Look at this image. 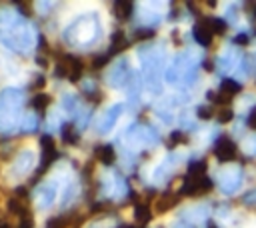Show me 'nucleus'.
<instances>
[{"instance_id": "obj_1", "label": "nucleus", "mask_w": 256, "mask_h": 228, "mask_svg": "<svg viewBox=\"0 0 256 228\" xmlns=\"http://www.w3.org/2000/svg\"><path fill=\"white\" fill-rule=\"evenodd\" d=\"M214 152H216V158L220 162H228V160H234L236 146H234V142L230 138H220L218 144H216V148H214Z\"/></svg>"}, {"instance_id": "obj_2", "label": "nucleus", "mask_w": 256, "mask_h": 228, "mask_svg": "<svg viewBox=\"0 0 256 228\" xmlns=\"http://www.w3.org/2000/svg\"><path fill=\"white\" fill-rule=\"evenodd\" d=\"M212 28H210V18H204L200 22H196L194 26V38L202 44V46H208L212 42Z\"/></svg>"}, {"instance_id": "obj_3", "label": "nucleus", "mask_w": 256, "mask_h": 228, "mask_svg": "<svg viewBox=\"0 0 256 228\" xmlns=\"http://www.w3.org/2000/svg\"><path fill=\"white\" fill-rule=\"evenodd\" d=\"M94 154H96L98 162H102V164H106V166L114 164V160H116L114 148L108 146V144H100V146H96V148H94Z\"/></svg>"}, {"instance_id": "obj_4", "label": "nucleus", "mask_w": 256, "mask_h": 228, "mask_svg": "<svg viewBox=\"0 0 256 228\" xmlns=\"http://www.w3.org/2000/svg\"><path fill=\"white\" fill-rule=\"evenodd\" d=\"M204 172H206V162H192L188 166V180H200L204 178Z\"/></svg>"}, {"instance_id": "obj_5", "label": "nucleus", "mask_w": 256, "mask_h": 228, "mask_svg": "<svg viewBox=\"0 0 256 228\" xmlns=\"http://www.w3.org/2000/svg\"><path fill=\"white\" fill-rule=\"evenodd\" d=\"M178 204V196H170V194H164L160 200H158V204H156V212H160V214H164L166 210H170L172 206H176Z\"/></svg>"}, {"instance_id": "obj_6", "label": "nucleus", "mask_w": 256, "mask_h": 228, "mask_svg": "<svg viewBox=\"0 0 256 228\" xmlns=\"http://www.w3.org/2000/svg\"><path fill=\"white\" fill-rule=\"evenodd\" d=\"M132 10H134V4L132 2H116L114 4V14L118 16V18H130V14H132Z\"/></svg>"}, {"instance_id": "obj_7", "label": "nucleus", "mask_w": 256, "mask_h": 228, "mask_svg": "<svg viewBox=\"0 0 256 228\" xmlns=\"http://www.w3.org/2000/svg\"><path fill=\"white\" fill-rule=\"evenodd\" d=\"M52 102V96H48V94H44V92H40V94H36L34 98H32V108H36V110H44L48 104Z\"/></svg>"}, {"instance_id": "obj_8", "label": "nucleus", "mask_w": 256, "mask_h": 228, "mask_svg": "<svg viewBox=\"0 0 256 228\" xmlns=\"http://www.w3.org/2000/svg\"><path fill=\"white\" fill-rule=\"evenodd\" d=\"M220 88H222V94H228V96H234V94H238V92L242 90V86H240L236 80H230V78L224 80Z\"/></svg>"}, {"instance_id": "obj_9", "label": "nucleus", "mask_w": 256, "mask_h": 228, "mask_svg": "<svg viewBox=\"0 0 256 228\" xmlns=\"http://www.w3.org/2000/svg\"><path fill=\"white\" fill-rule=\"evenodd\" d=\"M120 110H122V108H120V104H116L114 108H110V110L106 112V116H108V118H106V124L102 126V130H104V132H108V130H110V128L114 126V120L118 118V114H120Z\"/></svg>"}, {"instance_id": "obj_10", "label": "nucleus", "mask_w": 256, "mask_h": 228, "mask_svg": "<svg viewBox=\"0 0 256 228\" xmlns=\"http://www.w3.org/2000/svg\"><path fill=\"white\" fill-rule=\"evenodd\" d=\"M8 210H10V212H14V214H18L20 218H22L24 214H30V212L24 208V204H22L18 198H10V200H8Z\"/></svg>"}, {"instance_id": "obj_11", "label": "nucleus", "mask_w": 256, "mask_h": 228, "mask_svg": "<svg viewBox=\"0 0 256 228\" xmlns=\"http://www.w3.org/2000/svg\"><path fill=\"white\" fill-rule=\"evenodd\" d=\"M70 218H66V216H54V218H50L48 222H46V228H68L70 226Z\"/></svg>"}, {"instance_id": "obj_12", "label": "nucleus", "mask_w": 256, "mask_h": 228, "mask_svg": "<svg viewBox=\"0 0 256 228\" xmlns=\"http://www.w3.org/2000/svg\"><path fill=\"white\" fill-rule=\"evenodd\" d=\"M62 138H64L66 144H76V142H78V134L74 132L72 124H66V126L62 128Z\"/></svg>"}, {"instance_id": "obj_13", "label": "nucleus", "mask_w": 256, "mask_h": 228, "mask_svg": "<svg viewBox=\"0 0 256 228\" xmlns=\"http://www.w3.org/2000/svg\"><path fill=\"white\" fill-rule=\"evenodd\" d=\"M134 214H136V218H138L140 224H146L150 220V208L146 204H138L136 210H134Z\"/></svg>"}, {"instance_id": "obj_14", "label": "nucleus", "mask_w": 256, "mask_h": 228, "mask_svg": "<svg viewBox=\"0 0 256 228\" xmlns=\"http://www.w3.org/2000/svg\"><path fill=\"white\" fill-rule=\"evenodd\" d=\"M210 28H212V34H224L226 22L222 18H210Z\"/></svg>"}, {"instance_id": "obj_15", "label": "nucleus", "mask_w": 256, "mask_h": 228, "mask_svg": "<svg viewBox=\"0 0 256 228\" xmlns=\"http://www.w3.org/2000/svg\"><path fill=\"white\" fill-rule=\"evenodd\" d=\"M196 114H198V118H202V120H210V118L214 116V110H212L210 106H198V108H196Z\"/></svg>"}, {"instance_id": "obj_16", "label": "nucleus", "mask_w": 256, "mask_h": 228, "mask_svg": "<svg viewBox=\"0 0 256 228\" xmlns=\"http://www.w3.org/2000/svg\"><path fill=\"white\" fill-rule=\"evenodd\" d=\"M152 36H154L152 28H142V30H136V34H134L136 40H146V38H152Z\"/></svg>"}, {"instance_id": "obj_17", "label": "nucleus", "mask_w": 256, "mask_h": 228, "mask_svg": "<svg viewBox=\"0 0 256 228\" xmlns=\"http://www.w3.org/2000/svg\"><path fill=\"white\" fill-rule=\"evenodd\" d=\"M108 60H110V54H100V56H96V60L92 62V66L94 68H102L104 64H108Z\"/></svg>"}, {"instance_id": "obj_18", "label": "nucleus", "mask_w": 256, "mask_h": 228, "mask_svg": "<svg viewBox=\"0 0 256 228\" xmlns=\"http://www.w3.org/2000/svg\"><path fill=\"white\" fill-rule=\"evenodd\" d=\"M180 142H186V136H184L182 132H172V134H170V146L180 144Z\"/></svg>"}, {"instance_id": "obj_19", "label": "nucleus", "mask_w": 256, "mask_h": 228, "mask_svg": "<svg viewBox=\"0 0 256 228\" xmlns=\"http://www.w3.org/2000/svg\"><path fill=\"white\" fill-rule=\"evenodd\" d=\"M216 104H230L232 102V96H228V94H214V98H212Z\"/></svg>"}, {"instance_id": "obj_20", "label": "nucleus", "mask_w": 256, "mask_h": 228, "mask_svg": "<svg viewBox=\"0 0 256 228\" xmlns=\"http://www.w3.org/2000/svg\"><path fill=\"white\" fill-rule=\"evenodd\" d=\"M232 118H234V112H232V110H222V112L218 114V120H220V122H230Z\"/></svg>"}, {"instance_id": "obj_21", "label": "nucleus", "mask_w": 256, "mask_h": 228, "mask_svg": "<svg viewBox=\"0 0 256 228\" xmlns=\"http://www.w3.org/2000/svg\"><path fill=\"white\" fill-rule=\"evenodd\" d=\"M32 226H34V220H32V216H30V214L22 216V220H20V228H32Z\"/></svg>"}, {"instance_id": "obj_22", "label": "nucleus", "mask_w": 256, "mask_h": 228, "mask_svg": "<svg viewBox=\"0 0 256 228\" xmlns=\"http://www.w3.org/2000/svg\"><path fill=\"white\" fill-rule=\"evenodd\" d=\"M248 126L252 128V130H256V108L250 112V116H248Z\"/></svg>"}, {"instance_id": "obj_23", "label": "nucleus", "mask_w": 256, "mask_h": 228, "mask_svg": "<svg viewBox=\"0 0 256 228\" xmlns=\"http://www.w3.org/2000/svg\"><path fill=\"white\" fill-rule=\"evenodd\" d=\"M46 84V80H44V76H38L36 80H34V84H32V90H36V88H42Z\"/></svg>"}, {"instance_id": "obj_24", "label": "nucleus", "mask_w": 256, "mask_h": 228, "mask_svg": "<svg viewBox=\"0 0 256 228\" xmlns=\"http://www.w3.org/2000/svg\"><path fill=\"white\" fill-rule=\"evenodd\" d=\"M234 42H236V44H246V42H248V36H246V34H240V36L234 38Z\"/></svg>"}, {"instance_id": "obj_25", "label": "nucleus", "mask_w": 256, "mask_h": 228, "mask_svg": "<svg viewBox=\"0 0 256 228\" xmlns=\"http://www.w3.org/2000/svg\"><path fill=\"white\" fill-rule=\"evenodd\" d=\"M64 102L68 104V106H66V110H74V98H70V96H66V98H64Z\"/></svg>"}, {"instance_id": "obj_26", "label": "nucleus", "mask_w": 256, "mask_h": 228, "mask_svg": "<svg viewBox=\"0 0 256 228\" xmlns=\"http://www.w3.org/2000/svg\"><path fill=\"white\" fill-rule=\"evenodd\" d=\"M208 228H216V226H214V222H210V224H208Z\"/></svg>"}, {"instance_id": "obj_27", "label": "nucleus", "mask_w": 256, "mask_h": 228, "mask_svg": "<svg viewBox=\"0 0 256 228\" xmlns=\"http://www.w3.org/2000/svg\"><path fill=\"white\" fill-rule=\"evenodd\" d=\"M128 228H134V226H128Z\"/></svg>"}, {"instance_id": "obj_28", "label": "nucleus", "mask_w": 256, "mask_h": 228, "mask_svg": "<svg viewBox=\"0 0 256 228\" xmlns=\"http://www.w3.org/2000/svg\"><path fill=\"white\" fill-rule=\"evenodd\" d=\"M0 228H2V224H0Z\"/></svg>"}]
</instances>
